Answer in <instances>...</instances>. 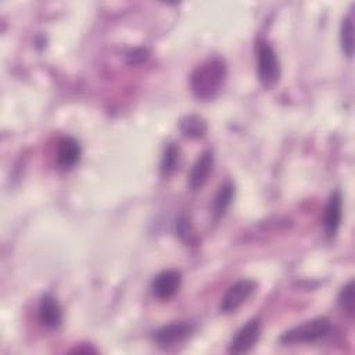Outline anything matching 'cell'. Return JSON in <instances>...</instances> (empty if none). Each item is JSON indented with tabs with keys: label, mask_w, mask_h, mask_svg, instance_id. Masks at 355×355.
I'll use <instances>...</instances> for the list:
<instances>
[{
	"label": "cell",
	"mask_w": 355,
	"mask_h": 355,
	"mask_svg": "<svg viewBox=\"0 0 355 355\" xmlns=\"http://www.w3.org/2000/svg\"><path fill=\"white\" fill-rule=\"evenodd\" d=\"M214 153L211 150H205L200 154V157L197 158V161L193 164L190 172H189V187L196 191L200 190L208 180L209 173L212 172L214 168Z\"/></svg>",
	"instance_id": "cell-8"
},
{
	"label": "cell",
	"mask_w": 355,
	"mask_h": 355,
	"mask_svg": "<svg viewBox=\"0 0 355 355\" xmlns=\"http://www.w3.org/2000/svg\"><path fill=\"white\" fill-rule=\"evenodd\" d=\"M179 128H180L182 133L186 137H190V139L202 137L208 130V125H207L205 119L200 115H196V114H190V115L183 116L179 121Z\"/></svg>",
	"instance_id": "cell-13"
},
{
	"label": "cell",
	"mask_w": 355,
	"mask_h": 355,
	"mask_svg": "<svg viewBox=\"0 0 355 355\" xmlns=\"http://www.w3.org/2000/svg\"><path fill=\"white\" fill-rule=\"evenodd\" d=\"M227 75V67L223 58L211 57L200 64L190 76V89L196 98L209 101L215 98Z\"/></svg>",
	"instance_id": "cell-1"
},
{
	"label": "cell",
	"mask_w": 355,
	"mask_h": 355,
	"mask_svg": "<svg viewBox=\"0 0 355 355\" xmlns=\"http://www.w3.org/2000/svg\"><path fill=\"white\" fill-rule=\"evenodd\" d=\"M340 306L348 313H354V280H349L338 294Z\"/></svg>",
	"instance_id": "cell-16"
},
{
	"label": "cell",
	"mask_w": 355,
	"mask_h": 355,
	"mask_svg": "<svg viewBox=\"0 0 355 355\" xmlns=\"http://www.w3.org/2000/svg\"><path fill=\"white\" fill-rule=\"evenodd\" d=\"M233 197H234V184L227 180L219 187V190L212 201V215H214L215 220H218L219 218H222L225 215L226 209L232 204Z\"/></svg>",
	"instance_id": "cell-12"
},
{
	"label": "cell",
	"mask_w": 355,
	"mask_h": 355,
	"mask_svg": "<svg viewBox=\"0 0 355 355\" xmlns=\"http://www.w3.org/2000/svg\"><path fill=\"white\" fill-rule=\"evenodd\" d=\"M257 290V282L251 279H241L232 284L225 295L220 300L219 311L220 313H232L236 312Z\"/></svg>",
	"instance_id": "cell-4"
},
{
	"label": "cell",
	"mask_w": 355,
	"mask_h": 355,
	"mask_svg": "<svg viewBox=\"0 0 355 355\" xmlns=\"http://www.w3.org/2000/svg\"><path fill=\"white\" fill-rule=\"evenodd\" d=\"M82 155V148L78 140H75L73 137H62L58 141L57 146V164L62 168V169H69L72 166L76 165V162H79Z\"/></svg>",
	"instance_id": "cell-11"
},
{
	"label": "cell",
	"mask_w": 355,
	"mask_h": 355,
	"mask_svg": "<svg viewBox=\"0 0 355 355\" xmlns=\"http://www.w3.org/2000/svg\"><path fill=\"white\" fill-rule=\"evenodd\" d=\"M147 53H146V50H143V49H136V50H133V51H130L129 53V62L130 64H137V62H141L143 60H146V55Z\"/></svg>",
	"instance_id": "cell-18"
},
{
	"label": "cell",
	"mask_w": 355,
	"mask_h": 355,
	"mask_svg": "<svg viewBox=\"0 0 355 355\" xmlns=\"http://www.w3.org/2000/svg\"><path fill=\"white\" fill-rule=\"evenodd\" d=\"M194 330H196V324L193 322L179 320L157 329L153 334V338L155 340L157 344L162 347H168L186 340L189 336L194 333Z\"/></svg>",
	"instance_id": "cell-6"
},
{
	"label": "cell",
	"mask_w": 355,
	"mask_h": 355,
	"mask_svg": "<svg viewBox=\"0 0 355 355\" xmlns=\"http://www.w3.org/2000/svg\"><path fill=\"white\" fill-rule=\"evenodd\" d=\"M39 319L47 329H57L62 322V309L57 298L51 294L42 295L39 301Z\"/></svg>",
	"instance_id": "cell-10"
},
{
	"label": "cell",
	"mask_w": 355,
	"mask_h": 355,
	"mask_svg": "<svg viewBox=\"0 0 355 355\" xmlns=\"http://www.w3.org/2000/svg\"><path fill=\"white\" fill-rule=\"evenodd\" d=\"M258 79L265 89L273 87L280 79V61L273 47L263 39L257 42Z\"/></svg>",
	"instance_id": "cell-3"
},
{
	"label": "cell",
	"mask_w": 355,
	"mask_h": 355,
	"mask_svg": "<svg viewBox=\"0 0 355 355\" xmlns=\"http://www.w3.org/2000/svg\"><path fill=\"white\" fill-rule=\"evenodd\" d=\"M343 219V196L338 190L331 193L323 215V227L329 239L334 237L340 229Z\"/></svg>",
	"instance_id": "cell-9"
},
{
	"label": "cell",
	"mask_w": 355,
	"mask_h": 355,
	"mask_svg": "<svg viewBox=\"0 0 355 355\" xmlns=\"http://www.w3.org/2000/svg\"><path fill=\"white\" fill-rule=\"evenodd\" d=\"M354 6L349 8L348 14L343 18L340 28V43L344 54L347 57L354 55Z\"/></svg>",
	"instance_id": "cell-14"
},
{
	"label": "cell",
	"mask_w": 355,
	"mask_h": 355,
	"mask_svg": "<svg viewBox=\"0 0 355 355\" xmlns=\"http://www.w3.org/2000/svg\"><path fill=\"white\" fill-rule=\"evenodd\" d=\"M261 337V320L254 318L248 320L244 326H241L229 344L230 354H245L248 352L259 340Z\"/></svg>",
	"instance_id": "cell-5"
},
{
	"label": "cell",
	"mask_w": 355,
	"mask_h": 355,
	"mask_svg": "<svg viewBox=\"0 0 355 355\" xmlns=\"http://www.w3.org/2000/svg\"><path fill=\"white\" fill-rule=\"evenodd\" d=\"M333 331L331 320L327 318H315L306 320L301 324H297L288 330H286L279 341L286 345L302 344V343H316L324 337H327Z\"/></svg>",
	"instance_id": "cell-2"
},
{
	"label": "cell",
	"mask_w": 355,
	"mask_h": 355,
	"mask_svg": "<svg viewBox=\"0 0 355 355\" xmlns=\"http://www.w3.org/2000/svg\"><path fill=\"white\" fill-rule=\"evenodd\" d=\"M182 286V273L178 269H166L158 273L153 283L151 291L158 300H169L172 298Z\"/></svg>",
	"instance_id": "cell-7"
},
{
	"label": "cell",
	"mask_w": 355,
	"mask_h": 355,
	"mask_svg": "<svg viewBox=\"0 0 355 355\" xmlns=\"http://www.w3.org/2000/svg\"><path fill=\"white\" fill-rule=\"evenodd\" d=\"M179 164V147L175 143H169L162 154L159 171L162 176H169L175 172Z\"/></svg>",
	"instance_id": "cell-15"
},
{
	"label": "cell",
	"mask_w": 355,
	"mask_h": 355,
	"mask_svg": "<svg viewBox=\"0 0 355 355\" xmlns=\"http://www.w3.org/2000/svg\"><path fill=\"white\" fill-rule=\"evenodd\" d=\"M178 234H179V237H180L183 241H189V243L193 241L194 232H193V229H191L190 220H187L186 218H183V219L179 220V223H178Z\"/></svg>",
	"instance_id": "cell-17"
}]
</instances>
